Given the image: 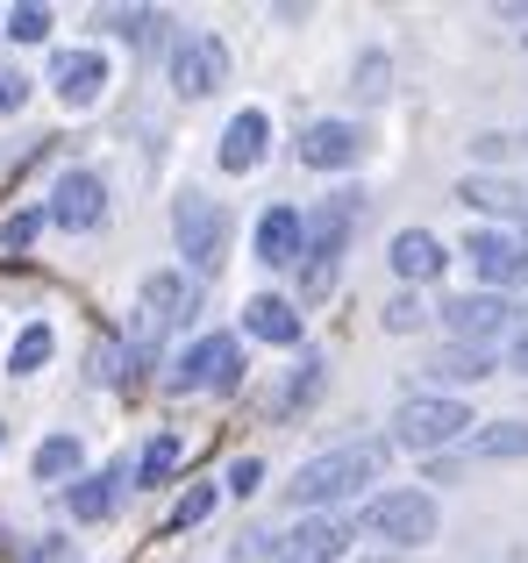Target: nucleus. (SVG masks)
<instances>
[{"mask_svg":"<svg viewBox=\"0 0 528 563\" xmlns=\"http://www.w3.org/2000/svg\"><path fill=\"white\" fill-rule=\"evenodd\" d=\"M378 464H386V442H343V450H329V456H307V464L293 471L286 499L293 507H336V499H350L358 485H372Z\"/></svg>","mask_w":528,"mask_h":563,"instance_id":"obj_1","label":"nucleus"},{"mask_svg":"<svg viewBox=\"0 0 528 563\" xmlns=\"http://www.w3.org/2000/svg\"><path fill=\"white\" fill-rule=\"evenodd\" d=\"M472 407L464 399H400V413H393V442L400 450H443V442H458V435H472Z\"/></svg>","mask_w":528,"mask_h":563,"instance_id":"obj_2","label":"nucleus"},{"mask_svg":"<svg viewBox=\"0 0 528 563\" xmlns=\"http://www.w3.org/2000/svg\"><path fill=\"white\" fill-rule=\"evenodd\" d=\"M172 235H179V257L194 264V272H215L222 250H229V214L208 192H179V200H172Z\"/></svg>","mask_w":528,"mask_h":563,"instance_id":"obj_3","label":"nucleus"},{"mask_svg":"<svg viewBox=\"0 0 528 563\" xmlns=\"http://www.w3.org/2000/svg\"><path fill=\"white\" fill-rule=\"evenodd\" d=\"M364 528H372L378 542H400V550H421V542H436V499L429 493H378L372 507H364Z\"/></svg>","mask_w":528,"mask_h":563,"instance_id":"obj_4","label":"nucleus"},{"mask_svg":"<svg viewBox=\"0 0 528 563\" xmlns=\"http://www.w3.org/2000/svg\"><path fill=\"white\" fill-rule=\"evenodd\" d=\"M237 378H243L237 335H200V343L179 357V372H172V393H229Z\"/></svg>","mask_w":528,"mask_h":563,"instance_id":"obj_5","label":"nucleus"},{"mask_svg":"<svg viewBox=\"0 0 528 563\" xmlns=\"http://www.w3.org/2000/svg\"><path fill=\"white\" fill-rule=\"evenodd\" d=\"M222 79H229V43L222 36H186L179 51H172V86H179L186 100L215 93Z\"/></svg>","mask_w":528,"mask_h":563,"instance_id":"obj_6","label":"nucleus"},{"mask_svg":"<svg viewBox=\"0 0 528 563\" xmlns=\"http://www.w3.org/2000/svg\"><path fill=\"white\" fill-rule=\"evenodd\" d=\"M100 214H108V186L94 179V172H65V179L51 186V221L57 229H100Z\"/></svg>","mask_w":528,"mask_h":563,"instance_id":"obj_7","label":"nucleus"},{"mask_svg":"<svg viewBox=\"0 0 528 563\" xmlns=\"http://www.w3.org/2000/svg\"><path fill=\"white\" fill-rule=\"evenodd\" d=\"M51 86H57L65 108H94V100L108 93V57H100V51H57Z\"/></svg>","mask_w":528,"mask_h":563,"instance_id":"obj_8","label":"nucleus"},{"mask_svg":"<svg viewBox=\"0 0 528 563\" xmlns=\"http://www.w3.org/2000/svg\"><path fill=\"white\" fill-rule=\"evenodd\" d=\"M343 550H350V521L315 514V521H300L286 542H278V563H343Z\"/></svg>","mask_w":528,"mask_h":563,"instance_id":"obj_9","label":"nucleus"},{"mask_svg":"<svg viewBox=\"0 0 528 563\" xmlns=\"http://www.w3.org/2000/svg\"><path fill=\"white\" fill-rule=\"evenodd\" d=\"M443 329L458 335L464 350H486V335L507 329V300H493V292H464V300L443 307Z\"/></svg>","mask_w":528,"mask_h":563,"instance_id":"obj_10","label":"nucleus"},{"mask_svg":"<svg viewBox=\"0 0 528 563\" xmlns=\"http://www.w3.org/2000/svg\"><path fill=\"white\" fill-rule=\"evenodd\" d=\"M464 257H472V272L493 278V286H528V250L507 243V235H493V229H479L472 243H464Z\"/></svg>","mask_w":528,"mask_h":563,"instance_id":"obj_11","label":"nucleus"},{"mask_svg":"<svg viewBox=\"0 0 528 563\" xmlns=\"http://www.w3.org/2000/svg\"><path fill=\"white\" fill-rule=\"evenodd\" d=\"M264 143H272V114L243 108L237 122L222 129V172H257L264 165Z\"/></svg>","mask_w":528,"mask_h":563,"instance_id":"obj_12","label":"nucleus"},{"mask_svg":"<svg viewBox=\"0 0 528 563\" xmlns=\"http://www.w3.org/2000/svg\"><path fill=\"white\" fill-rule=\"evenodd\" d=\"M358 151H364V136L350 122H315L300 136V165H315V172H343V165H358Z\"/></svg>","mask_w":528,"mask_h":563,"instance_id":"obj_13","label":"nucleus"},{"mask_svg":"<svg viewBox=\"0 0 528 563\" xmlns=\"http://www.w3.org/2000/svg\"><path fill=\"white\" fill-rule=\"evenodd\" d=\"M443 243H436L429 229H400L393 235V272L407 278V286H429V278H443Z\"/></svg>","mask_w":528,"mask_h":563,"instance_id":"obj_14","label":"nucleus"},{"mask_svg":"<svg viewBox=\"0 0 528 563\" xmlns=\"http://www.w3.org/2000/svg\"><path fill=\"white\" fill-rule=\"evenodd\" d=\"M243 329H251L257 343H278V350H286V343H300V307L278 300V292H257V300L243 307Z\"/></svg>","mask_w":528,"mask_h":563,"instance_id":"obj_15","label":"nucleus"},{"mask_svg":"<svg viewBox=\"0 0 528 563\" xmlns=\"http://www.w3.org/2000/svg\"><path fill=\"white\" fill-rule=\"evenodd\" d=\"M257 257L264 264H293L300 257V207H264L257 214Z\"/></svg>","mask_w":528,"mask_h":563,"instance_id":"obj_16","label":"nucleus"},{"mask_svg":"<svg viewBox=\"0 0 528 563\" xmlns=\"http://www.w3.org/2000/svg\"><path fill=\"white\" fill-rule=\"evenodd\" d=\"M122 478L129 471H94V478L72 485V521H108L114 499H122Z\"/></svg>","mask_w":528,"mask_h":563,"instance_id":"obj_17","label":"nucleus"},{"mask_svg":"<svg viewBox=\"0 0 528 563\" xmlns=\"http://www.w3.org/2000/svg\"><path fill=\"white\" fill-rule=\"evenodd\" d=\"M472 456H486V464L528 456V421H486V428H472Z\"/></svg>","mask_w":528,"mask_h":563,"instance_id":"obj_18","label":"nucleus"},{"mask_svg":"<svg viewBox=\"0 0 528 563\" xmlns=\"http://www.w3.org/2000/svg\"><path fill=\"white\" fill-rule=\"evenodd\" d=\"M486 372H493V357L486 350H464V343H450V350L429 357V378H450V385H479Z\"/></svg>","mask_w":528,"mask_h":563,"instance_id":"obj_19","label":"nucleus"},{"mask_svg":"<svg viewBox=\"0 0 528 563\" xmlns=\"http://www.w3.org/2000/svg\"><path fill=\"white\" fill-rule=\"evenodd\" d=\"M51 350H57V335L43 329V321H29V329L14 335V350H8V372H14V378H29L36 364H51Z\"/></svg>","mask_w":528,"mask_h":563,"instance_id":"obj_20","label":"nucleus"},{"mask_svg":"<svg viewBox=\"0 0 528 563\" xmlns=\"http://www.w3.org/2000/svg\"><path fill=\"white\" fill-rule=\"evenodd\" d=\"M179 435H157V442H143V456H136V478L143 485H165L172 478V471H179Z\"/></svg>","mask_w":528,"mask_h":563,"instance_id":"obj_21","label":"nucleus"},{"mask_svg":"<svg viewBox=\"0 0 528 563\" xmlns=\"http://www.w3.org/2000/svg\"><path fill=\"white\" fill-rule=\"evenodd\" d=\"M72 471H79V442H72V435H51L36 450V478L51 485V478H72Z\"/></svg>","mask_w":528,"mask_h":563,"instance_id":"obj_22","label":"nucleus"},{"mask_svg":"<svg viewBox=\"0 0 528 563\" xmlns=\"http://www.w3.org/2000/svg\"><path fill=\"white\" fill-rule=\"evenodd\" d=\"M108 29H114V36H129V43H157L165 14H157V8H114V14H108Z\"/></svg>","mask_w":528,"mask_h":563,"instance_id":"obj_23","label":"nucleus"},{"mask_svg":"<svg viewBox=\"0 0 528 563\" xmlns=\"http://www.w3.org/2000/svg\"><path fill=\"white\" fill-rule=\"evenodd\" d=\"M315 393H321V357H300V372L286 378V393H278L272 407H278V413H293V407H307Z\"/></svg>","mask_w":528,"mask_h":563,"instance_id":"obj_24","label":"nucleus"},{"mask_svg":"<svg viewBox=\"0 0 528 563\" xmlns=\"http://www.w3.org/2000/svg\"><path fill=\"white\" fill-rule=\"evenodd\" d=\"M458 200H464V207H515L521 192H515V186H501V179H464V186H458Z\"/></svg>","mask_w":528,"mask_h":563,"instance_id":"obj_25","label":"nucleus"},{"mask_svg":"<svg viewBox=\"0 0 528 563\" xmlns=\"http://www.w3.org/2000/svg\"><path fill=\"white\" fill-rule=\"evenodd\" d=\"M8 36L14 43H43V36H51V8H14L8 14Z\"/></svg>","mask_w":528,"mask_h":563,"instance_id":"obj_26","label":"nucleus"},{"mask_svg":"<svg viewBox=\"0 0 528 563\" xmlns=\"http://www.w3.org/2000/svg\"><path fill=\"white\" fill-rule=\"evenodd\" d=\"M36 229H43L36 207H29V214H8V221H0V250H29V243H36Z\"/></svg>","mask_w":528,"mask_h":563,"instance_id":"obj_27","label":"nucleus"},{"mask_svg":"<svg viewBox=\"0 0 528 563\" xmlns=\"http://www.w3.org/2000/svg\"><path fill=\"white\" fill-rule=\"evenodd\" d=\"M208 507H215V485H194V493L172 507V528H194V521H208Z\"/></svg>","mask_w":528,"mask_h":563,"instance_id":"obj_28","label":"nucleus"},{"mask_svg":"<svg viewBox=\"0 0 528 563\" xmlns=\"http://www.w3.org/2000/svg\"><path fill=\"white\" fill-rule=\"evenodd\" d=\"M421 321H429V307H421V300H415V292H400V300H393V307H386V329H393V335H407V329H421Z\"/></svg>","mask_w":528,"mask_h":563,"instance_id":"obj_29","label":"nucleus"},{"mask_svg":"<svg viewBox=\"0 0 528 563\" xmlns=\"http://www.w3.org/2000/svg\"><path fill=\"white\" fill-rule=\"evenodd\" d=\"M358 93H364V100H378V93H386V57H378V51L358 65Z\"/></svg>","mask_w":528,"mask_h":563,"instance_id":"obj_30","label":"nucleus"},{"mask_svg":"<svg viewBox=\"0 0 528 563\" xmlns=\"http://www.w3.org/2000/svg\"><path fill=\"white\" fill-rule=\"evenodd\" d=\"M22 100H29V79H22L14 65H0V114H14Z\"/></svg>","mask_w":528,"mask_h":563,"instance_id":"obj_31","label":"nucleus"},{"mask_svg":"<svg viewBox=\"0 0 528 563\" xmlns=\"http://www.w3.org/2000/svg\"><path fill=\"white\" fill-rule=\"evenodd\" d=\"M257 478H264V464H257V456H237V464H229V493H257Z\"/></svg>","mask_w":528,"mask_h":563,"instance_id":"obj_32","label":"nucleus"},{"mask_svg":"<svg viewBox=\"0 0 528 563\" xmlns=\"http://www.w3.org/2000/svg\"><path fill=\"white\" fill-rule=\"evenodd\" d=\"M29 563H72L65 542H43V550H29Z\"/></svg>","mask_w":528,"mask_h":563,"instance_id":"obj_33","label":"nucleus"},{"mask_svg":"<svg viewBox=\"0 0 528 563\" xmlns=\"http://www.w3.org/2000/svg\"><path fill=\"white\" fill-rule=\"evenodd\" d=\"M515 372H528V329L515 335Z\"/></svg>","mask_w":528,"mask_h":563,"instance_id":"obj_34","label":"nucleus"},{"mask_svg":"<svg viewBox=\"0 0 528 563\" xmlns=\"http://www.w3.org/2000/svg\"><path fill=\"white\" fill-rule=\"evenodd\" d=\"M521 250H528V243H521Z\"/></svg>","mask_w":528,"mask_h":563,"instance_id":"obj_35","label":"nucleus"}]
</instances>
